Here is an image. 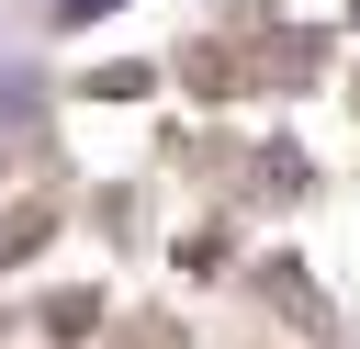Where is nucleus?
I'll use <instances>...</instances> for the list:
<instances>
[{
	"mask_svg": "<svg viewBox=\"0 0 360 349\" xmlns=\"http://www.w3.org/2000/svg\"><path fill=\"white\" fill-rule=\"evenodd\" d=\"M45 11H56V23H79V11H112V0H45Z\"/></svg>",
	"mask_w": 360,
	"mask_h": 349,
	"instance_id": "nucleus-1",
	"label": "nucleus"
}]
</instances>
